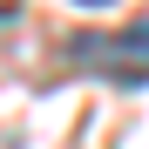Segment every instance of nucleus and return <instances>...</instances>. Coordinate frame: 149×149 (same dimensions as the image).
Masks as SVG:
<instances>
[{
	"label": "nucleus",
	"instance_id": "obj_1",
	"mask_svg": "<svg viewBox=\"0 0 149 149\" xmlns=\"http://www.w3.org/2000/svg\"><path fill=\"white\" fill-rule=\"evenodd\" d=\"M68 54L88 74L115 81V88H142L149 81V20H136V27H122V34H74Z\"/></svg>",
	"mask_w": 149,
	"mask_h": 149
},
{
	"label": "nucleus",
	"instance_id": "obj_2",
	"mask_svg": "<svg viewBox=\"0 0 149 149\" xmlns=\"http://www.w3.org/2000/svg\"><path fill=\"white\" fill-rule=\"evenodd\" d=\"M20 7H27V0H0V27H7V20H20Z\"/></svg>",
	"mask_w": 149,
	"mask_h": 149
},
{
	"label": "nucleus",
	"instance_id": "obj_3",
	"mask_svg": "<svg viewBox=\"0 0 149 149\" xmlns=\"http://www.w3.org/2000/svg\"><path fill=\"white\" fill-rule=\"evenodd\" d=\"M74 7H109V0H74Z\"/></svg>",
	"mask_w": 149,
	"mask_h": 149
}]
</instances>
